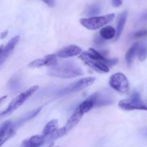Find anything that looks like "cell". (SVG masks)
Returning a JSON list of instances; mask_svg holds the SVG:
<instances>
[{"mask_svg": "<svg viewBox=\"0 0 147 147\" xmlns=\"http://www.w3.org/2000/svg\"><path fill=\"white\" fill-rule=\"evenodd\" d=\"M127 15L128 12L124 11L119 16L117 22V29H116V40H118L120 37V36L121 35V33L123 32V28H124L125 24H126V20H127Z\"/></svg>", "mask_w": 147, "mask_h": 147, "instance_id": "e0dca14e", "label": "cell"}, {"mask_svg": "<svg viewBox=\"0 0 147 147\" xmlns=\"http://www.w3.org/2000/svg\"><path fill=\"white\" fill-rule=\"evenodd\" d=\"M119 106L125 110H147V103L141 99L139 94L136 92L129 99L121 100L119 102Z\"/></svg>", "mask_w": 147, "mask_h": 147, "instance_id": "5b68a950", "label": "cell"}, {"mask_svg": "<svg viewBox=\"0 0 147 147\" xmlns=\"http://www.w3.org/2000/svg\"><path fill=\"white\" fill-rule=\"evenodd\" d=\"M123 0H112V4L115 7H119L122 5Z\"/></svg>", "mask_w": 147, "mask_h": 147, "instance_id": "83f0119b", "label": "cell"}, {"mask_svg": "<svg viewBox=\"0 0 147 147\" xmlns=\"http://www.w3.org/2000/svg\"><path fill=\"white\" fill-rule=\"evenodd\" d=\"M95 81H96V78L92 77V76L83 78V79H80L77 82H75L73 83L70 84L67 86H65L64 88L59 90L56 95L57 96H64V95L73 93V92H79V91L83 90L85 88L89 86L90 85L93 84Z\"/></svg>", "mask_w": 147, "mask_h": 147, "instance_id": "277c9868", "label": "cell"}, {"mask_svg": "<svg viewBox=\"0 0 147 147\" xmlns=\"http://www.w3.org/2000/svg\"><path fill=\"white\" fill-rule=\"evenodd\" d=\"M115 14L113 13H111V14H106V15L100 16V17L81 18L80 20V22L86 28L88 29V30H98L100 27H102L106 24H109L113 20Z\"/></svg>", "mask_w": 147, "mask_h": 147, "instance_id": "3957f363", "label": "cell"}, {"mask_svg": "<svg viewBox=\"0 0 147 147\" xmlns=\"http://www.w3.org/2000/svg\"><path fill=\"white\" fill-rule=\"evenodd\" d=\"M142 133H143V135H144L145 137H146L147 138V128H146L144 130Z\"/></svg>", "mask_w": 147, "mask_h": 147, "instance_id": "4dcf8cb0", "label": "cell"}, {"mask_svg": "<svg viewBox=\"0 0 147 147\" xmlns=\"http://www.w3.org/2000/svg\"><path fill=\"white\" fill-rule=\"evenodd\" d=\"M48 147H59V146H58L55 145V144H50V145Z\"/></svg>", "mask_w": 147, "mask_h": 147, "instance_id": "1f68e13d", "label": "cell"}, {"mask_svg": "<svg viewBox=\"0 0 147 147\" xmlns=\"http://www.w3.org/2000/svg\"><path fill=\"white\" fill-rule=\"evenodd\" d=\"M147 36V30L144 29V30H141L139 31L136 32V33H134L131 35V37L135 39H139V38H142V37H145Z\"/></svg>", "mask_w": 147, "mask_h": 147, "instance_id": "d4e9b609", "label": "cell"}, {"mask_svg": "<svg viewBox=\"0 0 147 147\" xmlns=\"http://www.w3.org/2000/svg\"><path fill=\"white\" fill-rule=\"evenodd\" d=\"M83 115H84V114H83L78 108H76V110H75L74 112L73 113V115H72L71 116H70V118L68 119L66 125H65L67 132H69L70 130L73 129V128L80 122V120H81Z\"/></svg>", "mask_w": 147, "mask_h": 147, "instance_id": "5bb4252c", "label": "cell"}, {"mask_svg": "<svg viewBox=\"0 0 147 147\" xmlns=\"http://www.w3.org/2000/svg\"><path fill=\"white\" fill-rule=\"evenodd\" d=\"M137 54L139 59L141 61H144L147 57V46L145 44L139 46L137 50Z\"/></svg>", "mask_w": 147, "mask_h": 147, "instance_id": "603a6c76", "label": "cell"}, {"mask_svg": "<svg viewBox=\"0 0 147 147\" xmlns=\"http://www.w3.org/2000/svg\"><path fill=\"white\" fill-rule=\"evenodd\" d=\"M94 42L97 45H102L104 43V39L101 37V36H96L94 39Z\"/></svg>", "mask_w": 147, "mask_h": 147, "instance_id": "484cf974", "label": "cell"}, {"mask_svg": "<svg viewBox=\"0 0 147 147\" xmlns=\"http://www.w3.org/2000/svg\"><path fill=\"white\" fill-rule=\"evenodd\" d=\"M15 133V127L11 121H5L0 128V146H2Z\"/></svg>", "mask_w": 147, "mask_h": 147, "instance_id": "ba28073f", "label": "cell"}, {"mask_svg": "<svg viewBox=\"0 0 147 147\" xmlns=\"http://www.w3.org/2000/svg\"><path fill=\"white\" fill-rule=\"evenodd\" d=\"M97 98L98 92H96V93H94L92 95H90V96L88 97L86 99H85L82 103H80V105H79L78 108L83 114H85L86 112H89L92 108H94V107L96 106V105H97Z\"/></svg>", "mask_w": 147, "mask_h": 147, "instance_id": "7c38bea8", "label": "cell"}, {"mask_svg": "<svg viewBox=\"0 0 147 147\" xmlns=\"http://www.w3.org/2000/svg\"><path fill=\"white\" fill-rule=\"evenodd\" d=\"M42 108V107H40V108H37V109H35L34 110H32V112H29V113L26 114V115H24L22 118H20V119L18 121H17L15 123H14V127H15V128H17V127L21 125L22 123L25 122L26 121L30 120V119H32V118H33L34 117H35L36 115H37V114H38L39 112H40V111H41Z\"/></svg>", "mask_w": 147, "mask_h": 147, "instance_id": "d6986e66", "label": "cell"}, {"mask_svg": "<svg viewBox=\"0 0 147 147\" xmlns=\"http://www.w3.org/2000/svg\"><path fill=\"white\" fill-rule=\"evenodd\" d=\"M100 35L104 40H111L116 35V30L112 26H106L100 30Z\"/></svg>", "mask_w": 147, "mask_h": 147, "instance_id": "ac0fdd59", "label": "cell"}, {"mask_svg": "<svg viewBox=\"0 0 147 147\" xmlns=\"http://www.w3.org/2000/svg\"><path fill=\"white\" fill-rule=\"evenodd\" d=\"M88 53H90V54L92 56H93L95 59H97L98 61H99L101 62V63H104V64H106V65H107V66H113V65L116 64V63H117V61H118L117 59H106V58L104 57L103 55L100 54L99 52H98L97 50H95L94 48H89L88 51Z\"/></svg>", "mask_w": 147, "mask_h": 147, "instance_id": "9a60e30c", "label": "cell"}, {"mask_svg": "<svg viewBox=\"0 0 147 147\" xmlns=\"http://www.w3.org/2000/svg\"><path fill=\"white\" fill-rule=\"evenodd\" d=\"M100 12V7L98 4H92L88 7L86 11V14L89 17H92V16H96Z\"/></svg>", "mask_w": 147, "mask_h": 147, "instance_id": "7402d4cb", "label": "cell"}, {"mask_svg": "<svg viewBox=\"0 0 147 147\" xmlns=\"http://www.w3.org/2000/svg\"><path fill=\"white\" fill-rule=\"evenodd\" d=\"M67 133V131H66L65 127H62V128H58L57 130H56V131L49 137V138H50V139H57V138H60V137L65 135Z\"/></svg>", "mask_w": 147, "mask_h": 147, "instance_id": "cb8c5ba5", "label": "cell"}, {"mask_svg": "<svg viewBox=\"0 0 147 147\" xmlns=\"http://www.w3.org/2000/svg\"><path fill=\"white\" fill-rule=\"evenodd\" d=\"M139 20H140L142 22H147V11L144 12L143 14L141 15Z\"/></svg>", "mask_w": 147, "mask_h": 147, "instance_id": "f1b7e54d", "label": "cell"}, {"mask_svg": "<svg viewBox=\"0 0 147 147\" xmlns=\"http://www.w3.org/2000/svg\"><path fill=\"white\" fill-rule=\"evenodd\" d=\"M82 53V49L76 45H70V46H66L63 48L59 50L55 53L56 56L63 59H67V58L73 57L80 55Z\"/></svg>", "mask_w": 147, "mask_h": 147, "instance_id": "8fae6325", "label": "cell"}, {"mask_svg": "<svg viewBox=\"0 0 147 147\" xmlns=\"http://www.w3.org/2000/svg\"><path fill=\"white\" fill-rule=\"evenodd\" d=\"M44 3H45L49 7H53L55 5V0H42Z\"/></svg>", "mask_w": 147, "mask_h": 147, "instance_id": "4316f807", "label": "cell"}, {"mask_svg": "<svg viewBox=\"0 0 147 147\" xmlns=\"http://www.w3.org/2000/svg\"><path fill=\"white\" fill-rule=\"evenodd\" d=\"M58 121L55 119L49 121L43 129L42 135L45 138H49L56 130L58 129Z\"/></svg>", "mask_w": 147, "mask_h": 147, "instance_id": "2e32d148", "label": "cell"}, {"mask_svg": "<svg viewBox=\"0 0 147 147\" xmlns=\"http://www.w3.org/2000/svg\"><path fill=\"white\" fill-rule=\"evenodd\" d=\"M139 43H136L134 45H132L130 47V48L128 50V51L126 53V61L128 66H131L133 62L134 58L136 53H137L138 48H139Z\"/></svg>", "mask_w": 147, "mask_h": 147, "instance_id": "ffe728a7", "label": "cell"}, {"mask_svg": "<svg viewBox=\"0 0 147 147\" xmlns=\"http://www.w3.org/2000/svg\"><path fill=\"white\" fill-rule=\"evenodd\" d=\"M38 89L39 86L35 85V86H31L30 88L26 89L25 91L17 95V97H16L14 99L11 100V102L8 105L7 109L4 110V111L1 112V116L3 117L5 116V115H9L10 113L16 110L17 108H20L21 105H22L25 102V101L27 100L36 91H37Z\"/></svg>", "mask_w": 147, "mask_h": 147, "instance_id": "7a4b0ae2", "label": "cell"}, {"mask_svg": "<svg viewBox=\"0 0 147 147\" xmlns=\"http://www.w3.org/2000/svg\"><path fill=\"white\" fill-rule=\"evenodd\" d=\"M45 141L44 135H35L23 141L22 147H40L43 145Z\"/></svg>", "mask_w": 147, "mask_h": 147, "instance_id": "4fadbf2b", "label": "cell"}, {"mask_svg": "<svg viewBox=\"0 0 147 147\" xmlns=\"http://www.w3.org/2000/svg\"><path fill=\"white\" fill-rule=\"evenodd\" d=\"M48 73L50 76L53 77L69 79L81 76L83 74V71L76 63L66 61L51 66Z\"/></svg>", "mask_w": 147, "mask_h": 147, "instance_id": "6da1fadb", "label": "cell"}, {"mask_svg": "<svg viewBox=\"0 0 147 147\" xmlns=\"http://www.w3.org/2000/svg\"><path fill=\"white\" fill-rule=\"evenodd\" d=\"M8 87L11 92H18L21 87V82L20 78L18 76H13L9 82Z\"/></svg>", "mask_w": 147, "mask_h": 147, "instance_id": "44dd1931", "label": "cell"}, {"mask_svg": "<svg viewBox=\"0 0 147 147\" xmlns=\"http://www.w3.org/2000/svg\"><path fill=\"white\" fill-rule=\"evenodd\" d=\"M79 58L87 66H88L89 67H90L96 71L99 72V73H108L110 71L109 66L98 61L93 56H92L88 52L82 53L79 56Z\"/></svg>", "mask_w": 147, "mask_h": 147, "instance_id": "52a82bcc", "label": "cell"}, {"mask_svg": "<svg viewBox=\"0 0 147 147\" xmlns=\"http://www.w3.org/2000/svg\"><path fill=\"white\" fill-rule=\"evenodd\" d=\"M109 84L113 89L121 93H126L129 89V82L123 73L118 72L112 75L109 79Z\"/></svg>", "mask_w": 147, "mask_h": 147, "instance_id": "8992f818", "label": "cell"}, {"mask_svg": "<svg viewBox=\"0 0 147 147\" xmlns=\"http://www.w3.org/2000/svg\"><path fill=\"white\" fill-rule=\"evenodd\" d=\"M8 32H9L8 30H5V31L3 32V33H1V39L5 38V37L7 36V35H8Z\"/></svg>", "mask_w": 147, "mask_h": 147, "instance_id": "f546056e", "label": "cell"}, {"mask_svg": "<svg viewBox=\"0 0 147 147\" xmlns=\"http://www.w3.org/2000/svg\"><path fill=\"white\" fill-rule=\"evenodd\" d=\"M20 40V36H14V37L11 39L8 43L6 44V46H1V55H0V64L2 65L3 63L7 59V58L10 56L12 53L13 50L14 49L15 46L18 43Z\"/></svg>", "mask_w": 147, "mask_h": 147, "instance_id": "9c48e42d", "label": "cell"}, {"mask_svg": "<svg viewBox=\"0 0 147 147\" xmlns=\"http://www.w3.org/2000/svg\"><path fill=\"white\" fill-rule=\"evenodd\" d=\"M56 57L57 56H56L55 54L47 55V56H45L42 59H38L32 61V62H30L28 66L30 68H39L42 67V66H53L57 63Z\"/></svg>", "mask_w": 147, "mask_h": 147, "instance_id": "30bf717a", "label": "cell"}]
</instances>
